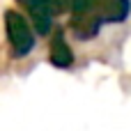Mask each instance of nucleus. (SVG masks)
<instances>
[{
  "label": "nucleus",
  "instance_id": "1",
  "mask_svg": "<svg viewBox=\"0 0 131 131\" xmlns=\"http://www.w3.org/2000/svg\"><path fill=\"white\" fill-rule=\"evenodd\" d=\"M5 37H7L12 58H16V60L28 58L35 51L37 30L32 28L30 18L23 16L18 9H5Z\"/></svg>",
  "mask_w": 131,
  "mask_h": 131
},
{
  "label": "nucleus",
  "instance_id": "2",
  "mask_svg": "<svg viewBox=\"0 0 131 131\" xmlns=\"http://www.w3.org/2000/svg\"><path fill=\"white\" fill-rule=\"evenodd\" d=\"M16 5L23 7V12L28 14V18L39 37H46L53 32V14L44 0H16Z\"/></svg>",
  "mask_w": 131,
  "mask_h": 131
},
{
  "label": "nucleus",
  "instance_id": "3",
  "mask_svg": "<svg viewBox=\"0 0 131 131\" xmlns=\"http://www.w3.org/2000/svg\"><path fill=\"white\" fill-rule=\"evenodd\" d=\"M104 21L99 18L97 9H88V12H81V14H71V21H69V32L78 39V41H90L99 35Z\"/></svg>",
  "mask_w": 131,
  "mask_h": 131
},
{
  "label": "nucleus",
  "instance_id": "4",
  "mask_svg": "<svg viewBox=\"0 0 131 131\" xmlns=\"http://www.w3.org/2000/svg\"><path fill=\"white\" fill-rule=\"evenodd\" d=\"M74 51H71V46H69V41H67V37H64V30H55L53 32V37H51V41H48V62L55 67V69H69L71 64H74Z\"/></svg>",
  "mask_w": 131,
  "mask_h": 131
},
{
  "label": "nucleus",
  "instance_id": "5",
  "mask_svg": "<svg viewBox=\"0 0 131 131\" xmlns=\"http://www.w3.org/2000/svg\"><path fill=\"white\" fill-rule=\"evenodd\" d=\"M94 9L104 23H124L131 14V0H99Z\"/></svg>",
  "mask_w": 131,
  "mask_h": 131
},
{
  "label": "nucleus",
  "instance_id": "6",
  "mask_svg": "<svg viewBox=\"0 0 131 131\" xmlns=\"http://www.w3.org/2000/svg\"><path fill=\"white\" fill-rule=\"evenodd\" d=\"M44 2L48 5L53 16H62L67 12H71V7H74V0H44Z\"/></svg>",
  "mask_w": 131,
  "mask_h": 131
},
{
  "label": "nucleus",
  "instance_id": "7",
  "mask_svg": "<svg viewBox=\"0 0 131 131\" xmlns=\"http://www.w3.org/2000/svg\"><path fill=\"white\" fill-rule=\"evenodd\" d=\"M99 0H74V7H71V14H81V12H88L92 7H97Z\"/></svg>",
  "mask_w": 131,
  "mask_h": 131
}]
</instances>
